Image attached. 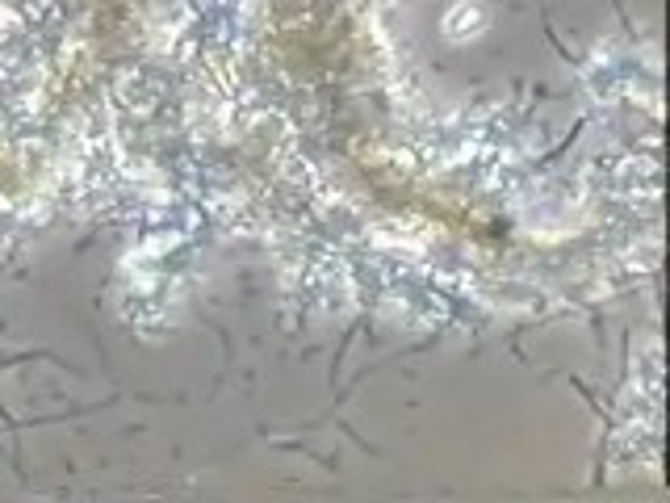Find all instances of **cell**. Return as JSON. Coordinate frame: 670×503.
Here are the masks:
<instances>
[{
	"label": "cell",
	"instance_id": "1",
	"mask_svg": "<svg viewBox=\"0 0 670 503\" xmlns=\"http://www.w3.org/2000/svg\"><path fill=\"white\" fill-rule=\"evenodd\" d=\"M487 25V13L478 9V4H457V9L449 13V34L452 38H469V34H478Z\"/></svg>",
	"mask_w": 670,
	"mask_h": 503
}]
</instances>
